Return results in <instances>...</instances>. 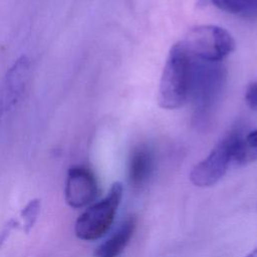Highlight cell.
<instances>
[{
    "mask_svg": "<svg viewBox=\"0 0 257 257\" xmlns=\"http://www.w3.org/2000/svg\"><path fill=\"white\" fill-rule=\"evenodd\" d=\"M219 9L238 16H257V0H210Z\"/></svg>",
    "mask_w": 257,
    "mask_h": 257,
    "instance_id": "8fae6325",
    "label": "cell"
},
{
    "mask_svg": "<svg viewBox=\"0 0 257 257\" xmlns=\"http://www.w3.org/2000/svg\"><path fill=\"white\" fill-rule=\"evenodd\" d=\"M136 228V219L127 218L94 252V257H118L128 244Z\"/></svg>",
    "mask_w": 257,
    "mask_h": 257,
    "instance_id": "9c48e42d",
    "label": "cell"
},
{
    "mask_svg": "<svg viewBox=\"0 0 257 257\" xmlns=\"http://www.w3.org/2000/svg\"><path fill=\"white\" fill-rule=\"evenodd\" d=\"M241 137L239 130L228 133L211 153L199 162L190 173L191 182L197 187H210L218 183L233 163L236 144Z\"/></svg>",
    "mask_w": 257,
    "mask_h": 257,
    "instance_id": "5b68a950",
    "label": "cell"
},
{
    "mask_svg": "<svg viewBox=\"0 0 257 257\" xmlns=\"http://www.w3.org/2000/svg\"><path fill=\"white\" fill-rule=\"evenodd\" d=\"M30 75V61L19 57L8 69L0 87V119L10 111L22 97Z\"/></svg>",
    "mask_w": 257,
    "mask_h": 257,
    "instance_id": "8992f818",
    "label": "cell"
},
{
    "mask_svg": "<svg viewBox=\"0 0 257 257\" xmlns=\"http://www.w3.org/2000/svg\"><path fill=\"white\" fill-rule=\"evenodd\" d=\"M38 209H39V202L38 201H31L27 207L24 209L23 213H24V222H25V227L26 230L28 231L34 223V220L36 219L37 213H38Z\"/></svg>",
    "mask_w": 257,
    "mask_h": 257,
    "instance_id": "7c38bea8",
    "label": "cell"
},
{
    "mask_svg": "<svg viewBox=\"0 0 257 257\" xmlns=\"http://www.w3.org/2000/svg\"><path fill=\"white\" fill-rule=\"evenodd\" d=\"M192 58L179 43L170 50L161 76L159 104L166 109H176L189 99Z\"/></svg>",
    "mask_w": 257,
    "mask_h": 257,
    "instance_id": "7a4b0ae2",
    "label": "cell"
},
{
    "mask_svg": "<svg viewBox=\"0 0 257 257\" xmlns=\"http://www.w3.org/2000/svg\"><path fill=\"white\" fill-rule=\"evenodd\" d=\"M246 257H257V248H255L252 252H250Z\"/></svg>",
    "mask_w": 257,
    "mask_h": 257,
    "instance_id": "5bb4252c",
    "label": "cell"
},
{
    "mask_svg": "<svg viewBox=\"0 0 257 257\" xmlns=\"http://www.w3.org/2000/svg\"><path fill=\"white\" fill-rule=\"evenodd\" d=\"M180 44L193 59L221 62L235 49V40L224 28L200 25L192 28Z\"/></svg>",
    "mask_w": 257,
    "mask_h": 257,
    "instance_id": "3957f363",
    "label": "cell"
},
{
    "mask_svg": "<svg viewBox=\"0 0 257 257\" xmlns=\"http://www.w3.org/2000/svg\"><path fill=\"white\" fill-rule=\"evenodd\" d=\"M245 100L251 109H257V80L251 82L247 86Z\"/></svg>",
    "mask_w": 257,
    "mask_h": 257,
    "instance_id": "4fadbf2b",
    "label": "cell"
},
{
    "mask_svg": "<svg viewBox=\"0 0 257 257\" xmlns=\"http://www.w3.org/2000/svg\"><path fill=\"white\" fill-rule=\"evenodd\" d=\"M226 82V69L221 62L192 58L189 99L193 103V120L205 126L213 116Z\"/></svg>",
    "mask_w": 257,
    "mask_h": 257,
    "instance_id": "6da1fadb",
    "label": "cell"
},
{
    "mask_svg": "<svg viewBox=\"0 0 257 257\" xmlns=\"http://www.w3.org/2000/svg\"><path fill=\"white\" fill-rule=\"evenodd\" d=\"M122 196V186L114 183L105 198L88 207L76 220L75 235L84 241L102 237L110 228Z\"/></svg>",
    "mask_w": 257,
    "mask_h": 257,
    "instance_id": "277c9868",
    "label": "cell"
},
{
    "mask_svg": "<svg viewBox=\"0 0 257 257\" xmlns=\"http://www.w3.org/2000/svg\"><path fill=\"white\" fill-rule=\"evenodd\" d=\"M257 160V128L239 138L233 156V164L247 165Z\"/></svg>",
    "mask_w": 257,
    "mask_h": 257,
    "instance_id": "30bf717a",
    "label": "cell"
},
{
    "mask_svg": "<svg viewBox=\"0 0 257 257\" xmlns=\"http://www.w3.org/2000/svg\"><path fill=\"white\" fill-rule=\"evenodd\" d=\"M97 195V183L93 174L84 167H73L68 171L64 196L66 203L79 209L90 204Z\"/></svg>",
    "mask_w": 257,
    "mask_h": 257,
    "instance_id": "52a82bcc",
    "label": "cell"
},
{
    "mask_svg": "<svg viewBox=\"0 0 257 257\" xmlns=\"http://www.w3.org/2000/svg\"><path fill=\"white\" fill-rule=\"evenodd\" d=\"M154 168V156L146 145L134 149L128 165V179L131 185L138 189L147 183Z\"/></svg>",
    "mask_w": 257,
    "mask_h": 257,
    "instance_id": "ba28073f",
    "label": "cell"
}]
</instances>
